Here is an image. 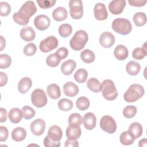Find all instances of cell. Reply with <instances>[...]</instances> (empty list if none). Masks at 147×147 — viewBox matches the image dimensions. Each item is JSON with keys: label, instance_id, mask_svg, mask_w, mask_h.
<instances>
[{"label": "cell", "instance_id": "6da1fadb", "mask_svg": "<svg viewBox=\"0 0 147 147\" xmlns=\"http://www.w3.org/2000/svg\"><path fill=\"white\" fill-rule=\"evenodd\" d=\"M37 7L32 1H26L20 10L13 15V20L20 25H26L29 23L30 17L37 11Z\"/></svg>", "mask_w": 147, "mask_h": 147}, {"label": "cell", "instance_id": "7a4b0ae2", "mask_svg": "<svg viewBox=\"0 0 147 147\" xmlns=\"http://www.w3.org/2000/svg\"><path fill=\"white\" fill-rule=\"evenodd\" d=\"M88 39V34L86 31L83 30H78L70 40V47L75 51H80L84 47Z\"/></svg>", "mask_w": 147, "mask_h": 147}, {"label": "cell", "instance_id": "3957f363", "mask_svg": "<svg viewBox=\"0 0 147 147\" xmlns=\"http://www.w3.org/2000/svg\"><path fill=\"white\" fill-rule=\"evenodd\" d=\"M145 93L144 87L139 84H131L123 95L124 100L127 102H134L140 99Z\"/></svg>", "mask_w": 147, "mask_h": 147}, {"label": "cell", "instance_id": "277c9868", "mask_svg": "<svg viewBox=\"0 0 147 147\" xmlns=\"http://www.w3.org/2000/svg\"><path fill=\"white\" fill-rule=\"evenodd\" d=\"M112 29L115 32L122 35H126L132 30V25L129 20L123 18H117L113 20Z\"/></svg>", "mask_w": 147, "mask_h": 147}, {"label": "cell", "instance_id": "5b68a950", "mask_svg": "<svg viewBox=\"0 0 147 147\" xmlns=\"http://www.w3.org/2000/svg\"><path fill=\"white\" fill-rule=\"evenodd\" d=\"M102 94L105 99L113 100L118 96V91L114 83L110 79L104 80L102 83Z\"/></svg>", "mask_w": 147, "mask_h": 147}, {"label": "cell", "instance_id": "8992f818", "mask_svg": "<svg viewBox=\"0 0 147 147\" xmlns=\"http://www.w3.org/2000/svg\"><path fill=\"white\" fill-rule=\"evenodd\" d=\"M32 104L37 107H42L47 104V96L44 91L40 88L35 89L31 94Z\"/></svg>", "mask_w": 147, "mask_h": 147}, {"label": "cell", "instance_id": "52a82bcc", "mask_svg": "<svg viewBox=\"0 0 147 147\" xmlns=\"http://www.w3.org/2000/svg\"><path fill=\"white\" fill-rule=\"evenodd\" d=\"M69 13L72 18L80 19L83 15V3L81 0H71L69 2Z\"/></svg>", "mask_w": 147, "mask_h": 147}, {"label": "cell", "instance_id": "ba28073f", "mask_svg": "<svg viewBox=\"0 0 147 147\" xmlns=\"http://www.w3.org/2000/svg\"><path fill=\"white\" fill-rule=\"evenodd\" d=\"M100 127L107 133H114L117 129V124L113 118L110 115H104L100 120Z\"/></svg>", "mask_w": 147, "mask_h": 147}, {"label": "cell", "instance_id": "9c48e42d", "mask_svg": "<svg viewBox=\"0 0 147 147\" xmlns=\"http://www.w3.org/2000/svg\"><path fill=\"white\" fill-rule=\"evenodd\" d=\"M58 46V40L54 36H50L42 40L39 45L40 49L44 53L49 52Z\"/></svg>", "mask_w": 147, "mask_h": 147}, {"label": "cell", "instance_id": "30bf717a", "mask_svg": "<svg viewBox=\"0 0 147 147\" xmlns=\"http://www.w3.org/2000/svg\"><path fill=\"white\" fill-rule=\"evenodd\" d=\"M49 17L44 14H40L36 16L34 20V24L36 28L40 30H44L48 28L50 25Z\"/></svg>", "mask_w": 147, "mask_h": 147}, {"label": "cell", "instance_id": "8fae6325", "mask_svg": "<svg viewBox=\"0 0 147 147\" xmlns=\"http://www.w3.org/2000/svg\"><path fill=\"white\" fill-rule=\"evenodd\" d=\"M126 6L125 0H113L109 4V10L113 14H119Z\"/></svg>", "mask_w": 147, "mask_h": 147}, {"label": "cell", "instance_id": "7c38bea8", "mask_svg": "<svg viewBox=\"0 0 147 147\" xmlns=\"http://www.w3.org/2000/svg\"><path fill=\"white\" fill-rule=\"evenodd\" d=\"M114 36L109 32H103L99 37V43L104 48L111 47L115 42Z\"/></svg>", "mask_w": 147, "mask_h": 147}, {"label": "cell", "instance_id": "4fadbf2b", "mask_svg": "<svg viewBox=\"0 0 147 147\" xmlns=\"http://www.w3.org/2000/svg\"><path fill=\"white\" fill-rule=\"evenodd\" d=\"M94 14L95 18L99 21L105 20L108 16L106 6L102 3H96L94 8Z\"/></svg>", "mask_w": 147, "mask_h": 147}, {"label": "cell", "instance_id": "5bb4252c", "mask_svg": "<svg viewBox=\"0 0 147 147\" xmlns=\"http://www.w3.org/2000/svg\"><path fill=\"white\" fill-rule=\"evenodd\" d=\"M45 128V121L41 118L35 119L30 124L31 131L35 136H40L44 132Z\"/></svg>", "mask_w": 147, "mask_h": 147}, {"label": "cell", "instance_id": "9a60e30c", "mask_svg": "<svg viewBox=\"0 0 147 147\" xmlns=\"http://www.w3.org/2000/svg\"><path fill=\"white\" fill-rule=\"evenodd\" d=\"M62 130L57 125H53L49 127L47 136L52 141L55 142L60 141L62 138Z\"/></svg>", "mask_w": 147, "mask_h": 147}, {"label": "cell", "instance_id": "2e32d148", "mask_svg": "<svg viewBox=\"0 0 147 147\" xmlns=\"http://www.w3.org/2000/svg\"><path fill=\"white\" fill-rule=\"evenodd\" d=\"M84 127L89 130H92L96 126V118L94 113L89 112L84 114L83 118Z\"/></svg>", "mask_w": 147, "mask_h": 147}, {"label": "cell", "instance_id": "e0dca14e", "mask_svg": "<svg viewBox=\"0 0 147 147\" xmlns=\"http://www.w3.org/2000/svg\"><path fill=\"white\" fill-rule=\"evenodd\" d=\"M64 94L69 97L75 96L79 92V87L72 82H68L65 83L63 87Z\"/></svg>", "mask_w": 147, "mask_h": 147}, {"label": "cell", "instance_id": "ac0fdd59", "mask_svg": "<svg viewBox=\"0 0 147 147\" xmlns=\"http://www.w3.org/2000/svg\"><path fill=\"white\" fill-rule=\"evenodd\" d=\"M20 37L25 41H31L35 38L36 33L31 26H25L21 29Z\"/></svg>", "mask_w": 147, "mask_h": 147}, {"label": "cell", "instance_id": "d6986e66", "mask_svg": "<svg viewBox=\"0 0 147 147\" xmlns=\"http://www.w3.org/2000/svg\"><path fill=\"white\" fill-rule=\"evenodd\" d=\"M76 67V62L74 60L69 59L62 63L60 67V69L64 75H69L72 73Z\"/></svg>", "mask_w": 147, "mask_h": 147}, {"label": "cell", "instance_id": "ffe728a7", "mask_svg": "<svg viewBox=\"0 0 147 147\" xmlns=\"http://www.w3.org/2000/svg\"><path fill=\"white\" fill-rule=\"evenodd\" d=\"M82 131L80 126H68L66 129V136L68 139L77 140L81 136Z\"/></svg>", "mask_w": 147, "mask_h": 147}, {"label": "cell", "instance_id": "44dd1931", "mask_svg": "<svg viewBox=\"0 0 147 147\" xmlns=\"http://www.w3.org/2000/svg\"><path fill=\"white\" fill-rule=\"evenodd\" d=\"M8 117L11 122L18 123L21 121L23 117L22 111L17 107L13 108L10 110L8 114Z\"/></svg>", "mask_w": 147, "mask_h": 147}, {"label": "cell", "instance_id": "7402d4cb", "mask_svg": "<svg viewBox=\"0 0 147 147\" xmlns=\"http://www.w3.org/2000/svg\"><path fill=\"white\" fill-rule=\"evenodd\" d=\"M129 55L127 48L123 45H117L114 50V55L115 58L119 60H125Z\"/></svg>", "mask_w": 147, "mask_h": 147}, {"label": "cell", "instance_id": "603a6c76", "mask_svg": "<svg viewBox=\"0 0 147 147\" xmlns=\"http://www.w3.org/2000/svg\"><path fill=\"white\" fill-rule=\"evenodd\" d=\"M32 82L30 78L24 77L22 78L18 84V90L21 94L26 93L30 88Z\"/></svg>", "mask_w": 147, "mask_h": 147}, {"label": "cell", "instance_id": "cb8c5ba5", "mask_svg": "<svg viewBox=\"0 0 147 147\" xmlns=\"http://www.w3.org/2000/svg\"><path fill=\"white\" fill-rule=\"evenodd\" d=\"M11 136L14 141L17 142L22 141L26 138V131L23 127H17L12 130Z\"/></svg>", "mask_w": 147, "mask_h": 147}, {"label": "cell", "instance_id": "d4e9b609", "mask_svg": "<svg viewBox=\"0 0 147 147\" xmlns=\"http://www.w3.org/2000/svg\"><path fill=\"white\" fill-rule=\"evenodd\" d=\"M67 15L68 12L67 9L62 6L57 7L52 11V17L57 21H61L65 20Z\"/></svg>", "mask_w": 147, "mask_h": 147}, {"label": "cell", "instance_id": "484cf974", "mask_svg": "<svg viewBox=\"0 0 147 147\" xmlns=\"http://www.w3.org/2000/svg\"><path fill=\"white\" fill-rule=\"evenodd\" d=\"M47 91L49 96L53 99H57L60 97V88L56 84L52 83L48 85L47 88Z\"/></svg>", "mask_w": 147, "mask_h": 147}, {"label": "cell", "instance_id": "4316f807", "mask_svg": "<svg viewBox=\"0 0 147 147\" xmlns=\"http://www.w3.org/2000/svg\"><path fill=\"white\" fill-rule=\"evenodd\" d=\"M141 65L136 61H130L127 63L126 66V70L127 72L132 76L137 75L140 71Z\"/></svg>", "mask_w": 147, "mask_h": 147}, {"label": "cell", "instance_id": "83f0119b", "mask_svg": "<svg viewBox=\"0 0 147 147\" xmlns=\"http://www.w3.org/2000/svg\"><path fill=\"white\" fill-rule=\"evenodd\" d=\"M128 131L135 139L139 138L142 134L143 129L141 125L138 122H133L129 127Z\"/></svg>", "mask_w": 147, "mask_h": 147}, {"label": "cell", "instance_id": "f1b7e54d", "mask_svg": "<svg viewBox=\"0 0 147 147\" xmlns=\"http://www.w3.org/2000/svg\"><path fill=\"white\" fill-rule=\"evenodd\" d=\"M87 86L91 91L94 92H99L102 89V84L95 78H91L88 80Z\"/></svg>", "mask_w": 147, "mask_h": 147}, {"label": "cell", "instance_id": "f546056e", "mask_svg": "<svg viewBox=\"0 0 147 147\" xmlns=\"http://www.w3.org/2000/svg\"><path fill=\"white\" fill-rule=\"evenodd\" d=\"M80 58L86 63H91L95 60V56L92 51L86 49L81 52Z\"/></svg>", "mask_w": 147, "mask_h": 147}, {"label": "cell", "instance_id": "4dcf8cb0", "mask_svg": "<svg viewBox=\"0 0 147 147\" xmlns=\"http://www.w3.org/2000/svg\"><path fill=\"white\" fill-rule=\"evenodd\" d=\"M119 140L122 145H130L134 142L135 138L129 131H125L120 135Z\"/></svg>", "mask_w": 147, "mask_h": 147}, {"label": "cell", "instance_id": "1f68e13d", "mask_svg": "<svg viewBox=\"0 0 147 147\" xmlns=\"http://www.w3.org/2000/svg\"><path fill=\"white\" fill-rule=\"evenodd\" d=\"M133 20L136 26H142L146 23V14L144 12H137L134 14Z\"/></svg>", "mask_w": 147, "mask_h": 147}, {"label": "cell", "instance_id": "d6a6232c", "mask_svg": "<svg viewBox=\"0 0 147 147\" xmlns=\"http://www.w3.org/2000/svg\"><path fill=\"white\" fill-rule=\"evenodd\" d=\"M59 109L63 111L71 110L73 107V103L71 100L67 98L61 99L57 103Z\"/></svg>", "mask_w": 147, "mask_h": 147}, {"label": "cell", "instance_id": "836d02e7", "mask_svg": "<svg viewBox=\"0 0 147 147\" xmlns=\"http://www.w3.org/2000/svg\"><path fill=\"white\" fill-rule=\"evenodd\" d=\"M83 122V118L80 114L72 113L68 118V123L71 126H80Z\"/></svg>", "mask_w": 147, "mask_h": 147}, {"label": "cell", "instance_id": "e575fe53", "mask_svg": "<svg viewBox=\"0 0 147 147\" xmlns=\"http://www.w3.org/2000/svg\"><path fill=\"white\" fill-rule=\"evenodd\" d=\"M87 76H88V72L84 68L78 69L74 74L75 80L79 83H84L87 80Z\"/></svg>", "mask_w": 147, "mask_h": 147}, {"label": "cell", "instance_id": "d590c367", "mask_svg": "<svg viewBox=\"0 0 147 147\" xmlns=\"http://www.w3.org/2000/svg\"><path fill=\"white\" fill-rule=\"evenodd\" d=\"M61 61L60 57L56 53L49 55L46 59V64L51 67H57Z\"/></svg>", "mask_w": 147, "mask_h": 147}, {"label": "cell", "instance_id": "8d00e7d4", "mask_svg": "<svg viewBox=\"0 0 147 147\" xmlns=\"http://www.w3.org/2000/svg\"><path fill=\"white\" fill-rule=\"evenodd\" d=\"M76 107L80 110L84 111L90 106V101L85 96H80L76 101Z\"/></svg>", "mask_w": 147, "mask_h": 147}, {"label": "cell", "instance_id": "74e56055", "mask_svg": "<svg viewBox=\"0 0 147 147\" xmlns=\"http://www.w3.org/2000/svg\"><path fill=\"white\" fill-rule=\"evenodd\" d=\"M58 31L61 37H67L72 33V28L71 25L68 24H63L59 26Z\"/></svg>", "mask_w": 147, "mask_h": 147}, {"label": "cell", "instance_id": "f35d334b", "mask_svg": "<svg viewBox=\"0 0 147 147\" xmlns=\"http://www.w3.org/2000/svg\"><path fill=\"white\" fill-rule=\"evenodd\" d=\"M137 107L133 105L126 106L123 110V115L126 118H131L135 116L137 113Z\"/></svg>", "mask_w": 147, "mask_h": 147}, {"label": "cell", "instance_id": "ab89813d", "mask_svg": "<svg viewBox=\"0 0 147 147\" xmlns=\"http://www.w3.org/2000/svg\"><path fill=\"white\" fill-rule=\"evenodd\" d=\"M146 49L142 47L136 48L132 52V57L136 60H141L146 56Z\"/></svg>", "mask_w": 147, "mask_h": 147}, {"label": "cell", "instance_id": "60d3db41", "mask_svg": "<svg viewBox=\"0 0 147 147\" xmlns=\"http://www.w3.org/2000/svg\"><path fill=\"white\" fill-rule=\"evenodd\" d=\"M11 63V59L7 54L0 55V68H7L9 67Z\"/></svg>", "mask_w": 147, "mask_h": 147}, {"label": "cell", "instance_id": "b9f144b4", "mask_svg": "<svg viewBox=\"0 0 147 147\" xmlns=\"http://www.w3.org/2000/svg\"><path fill=\"white\" fill-rule=\"evenodd\" d=\"M23 117L25 119H29L34 117L36 112L34 110L29 106H25L22 109Z\"/></svg>", "mask_w": 147, "mask_h": 147}, {"label": "cell", "instance_id": "7bdbcfd3", "mask_svg": "<svg viewBox=\"0 0 147 147\" xmlns=\"http://www.w3.org/2000/svg\"><path fill=\"white\" fill-rule=\"evenodd\" d=\"M37 51V47L33 42H30L26 44L24 48V53L28 56L34 55Z\"/></svg>", "mask_w": 147, "mask_h": 147}, {"label": "cell", "instance_id": "ee69618b", "mask_svg": "<svg viewBox=\"0 0 147 147\" xmlns=\"http://www.w3.org/2000/svg\"><path fill=\"white\" fill-rule=\"evenodd\" d=\"M11 11V7L6 2H0V15L1 16H7Z\"/></svg>", "mask_w": 147, "mask_h": 147}, {"label": "cell", "instance_id": "f6af8a7d", "mask_svg": "<svg viewBox=\"0 0 147 147\" xmlns=\"http://www.w3.org/2000/svg\"><path fill=\"white\" fill-rule=\"evenodd\" d=\"M38 6L42 9H48L52 7L56 2V0H37Z\"/></svg>", "mask_w": 147, "mask_h": 147}, {"label": "cell", "instance_id": "bcb514c9", "mask_svg": "<svg viewBox=\"0 0 147 147\" xmlns=\"http://www.w3.org/2000/svg\"><path fill=\"white\" fill-rule=\"evenodd\" d=\"M44 145L45 147H52V146H56L58 147L60 146V142H55L50 140L48 137L47 136L44 139Z\"/></svg>", "mask_w": 147, "mask_h": 147}, {"label": "cell", "instance_id": "7dc6e473", "mask_svg": "<svg viewBox=\"0 0 147 147\" xmlns=\"http://www.w3.org/2000/svg\"><path fill=\"white\" fill-rule=\"evenodd\" d=\"M9 136V131L7 129L3 126H0V141L3 142L5 141Z\"/></svg>", "mask_w": 147, "mask_h": 147}, {"label": "cell", "instance_id": "c3c4849f", "mask_svg": "<svg viewBox=\"0 0 147 147\" xmlns=\"http://www.w3.org/2000/svg\"><path fill=\"white\" fill-rule=\"evenodd\" d=\"M56 53L60 57L61 60H62L67 57L68 54V51L65 47H61L56 51Z\"/></svg>", "mask_w": 147, "mask_h": 147}, {"label": "cell", "instance_id": "681fc988", "mask_svg": "<svg viewBox=\"0 0 147 147\" xmlns=\"http://www.w3.org/2000/svg\"><path fill=\"white\" fill-rule=\"evenodd\" d=\"M129 3L131 6H136V7H141L144 6L146 3V0H129L128 1Z\"/></svg>", "mask_w": 147, "mask_h": 147}, {"label": "cell", "instance_id": "f907efd6", "mask_svg": "<svg viewBox=\"0 0 147 147\" xmlns=\"http://www.w3.org/2000/svg\"><path fill=\"white\" fill-rule=\"evenodd\" d=\"M79 146V142L77 140H67L65 142V147H77Z\"/></svg>", "mask_w": 147, "mask_h": 147}, {"label": "cell", "instance_id": "816d5d0a", "mask_svg": "<svg viewBox=\"0 0 147 147\" xmlns=\"http://www.w3.org/2000/svg\"><path fill=\"white\" fill-rule=\"evenodd\" d=\"M0 76H1V78H0V86L2 87L5 85H6V84L7 83V75L3 72H0Z\"/></svg>", "mask_w": 147, "mask_h": 147}, {"label": "cell", "instance_id": "f5cc1de1", "mask_svg": "<svg viewBox=\"0 0 147 147\" xmlns=\"http://www.w3.org/2000/svg\"><path fill=\"white\" fill-rule=\"evenodd\" d=\"M1 115H0V122H5L7 119V110L4 108L1 107L0 109Z\"/></svg>", "mask_w": 147, "mask_h": 147}, {"label": "cell", "instance_id": "db71d44e", "mask_svg": "<svg viewBox=\"0 0 147 147\" xmlns=\"http://www.w3.org/2000/svg\"><path fill=\"white\" fill-rule=\"evenodd\" d=\"M1 49H0V51H2L3 50V49L5 47V45H6V41L5 39L3 37V36H1Z\"/></svg>", "mask_w": 147, "mask_h": 147}, {"label": "cell", "instance_id": "11a10c76", "mask_svg": "<svg viewBox=\"0 0 147 147\" xmlns=\"http://www.w3.org/2000/svg\"><path fill=\"white\" fill-rule=\"evenodd\" d=\"M147 145V140L146 138L141 139L138 143V146L140 147L142 146H146Z\"/></svg>", "mask_w": 147, "mask_h": 147}]
</instances>
